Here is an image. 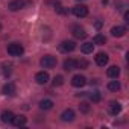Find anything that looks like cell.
I'll list each match as a JSON object with an SVG mask.
<instances>
[{"label":"cell","instance_id":"cell-19","mask_svg":"<svg viewBox=\"0 0 129 129\" xmlns=\"http://www.w3.org/2000/svg\"><path fill=\"white\" fill-rule=\"evenodd\" d=\"M81 50H82V53H93L94 44H93V43H84V44L81 46Z\"/></svg>","mask_w":129,"mask_h":129},{"label":"cell","instance_id":"cell-9","mask_svg":"<svg viewBox=\"0 0 129 129\" xmlns=\"http://www.w3.org/2000/svg\"><path fill=\"white\" fill-rule=\"evenodd\" d=\"M15 91H17V88H15V85H14L12 82L5 84V85H3V88H2V93H3L5 96H14V94H15Z\"/></svg>","mask_w":129,"mask_h":129},{"label":"cell","instance_id":"cell-12","mask_svg":"<svg viewBox=\"0 0 129 129\" xmlns=\"http://www.w3.org/2000/svg\"><path fill=\"white\" fill-rule=\"evenodd\" d=\"M126 34V27L124 26H114L111 29V35L112 37H123Z\"/></svg>","mask_w":129,"mask_h":129},{"label":"cell","instance_id":"cell-29","mask_svg":"<svg viewBox=\"0 0 129 129\" xmlns=\"http://www.w3.org/2000/svg\"><path fill=\"white\" fill-rule=\"evenodd\" d=\"M100 26H102V23H100V21H96V27H97V29H99V27H100Z\"/></svg>","mask_w":129,"mask_h":129},{"label":"cell","instance_id":"cell-23","mask_svg":"<svg viewBox=\"0 0 129 129\" xmlns=\"http://www.w3.org/2000/svg\"><path fill=\"white\" fill-rule=\"evenodd\" d=\"M53 87H61L62 84H64V76H61V75H58V76H55L53 78Z\"/></svg>","mask_w":129,"mask_h":129},{"label":"cell","instance_id":"cell-16","mask_svg":"<svg viewBox=\"0 0 129 129\" xmlns=\"http://www.w3.org/2000/svg\"><path fill=\"white\" fill-rule=\"evenodd\" d=\"M64 69H66L67 72L75 70V69H76V61H75V59H72V58L66 59V61H64Z\"/></svg>","mask_w":129,"mask_h":129},{"label":"cell","instance_id":"cell-21","mask_svg":"<svg viewBox=\"0 0 129 129\" xmlns=\"http://www.w3.org/2000/svg\"><path fill=\"white\" fill-rule=\"evenodd\" d=\"M93 43H94V44H99V46H103V44L106 43V37H105V35H100V34H97V35L94 37Z\"/></svg>","mask_w":129,"mask_h":129},{"label":"cell","instance_id":"cell-30","mask_svg":"<svg viewBox=\"0 0 129 129\" xmlns=\"http://www.w3.org/2000/svg\"><path fill=\"white\" fill-rule=\"evenodd\" d=\"M0 30H2V24H0Z\"/></svg>","mask_w":129,"mask_h":129},{"label":"cell","instance_id":"cell-31","mask_svg":"<svg viewBox=\"0 0 129 129\" xmlns=\"http://www.w3.org/2000/svg\"><path fill=\"white\" fill-rule=\"evenodd\" d=\"M78 2H84V0H78Z\"/></svg>","mask_w":129,"mask_h":129},{"label":"cell","instance_id":"cell-13","mask_svg":"<svg viewBox=\"0 0 129 129\" xmlns=\"http://www.w3.org/2000/svg\"><path fill=\"white\" fill-rule=\"evenodd\" d=\"M109 112H111L112 115H118V114L121 112V105H120L118 102H111V103H109Z\"/></svg>","mask_w":129,"mask_h":129},{"label":"cell","instance_id":"cell-25","mask_svg":"<svg viewBox=\"0 0 129 129\" xmlns=\"http://www.w3.org/2000/svg\"><path fill=\"white\" fill-rule=\"evenodd\" d=\"M2 72H3L5 76L11 75V72H12V66H11V64H3V66H2Z\"/></svg>","mask_w":129,"mask_h":129},{"label":"cell","instance_id":"cell-28","mask_svg":"<svg viewBox=\"0 0 129 129\" xmlns=\"http://www.w3.org/2000/svg\"><path fill=\"white\" fill-rule=\"evenodd\" d=\"M124 21H126V23H129V12H127V11L124 12Z\"/></svg>","mask_w":129,"mask_h":129},{"label":"cell","instance_id":"cell-27","mask_svg":"<svg viewBox=\"0 0 129 129\" xmlns=\"http://www.w3.org/2000/svg\"><path fill=\"white\" fill-rule=\"evenodd\" d=\"M55 9H56V12H59V14H66V12H67V11L64 9L61 5H56V6H55Z\"/></svg>","mask_w":129,"mask_h":129},{"label":"cell","instance_id":"cell-17","mask_svg":"<svg viewBox=\"0 0 129 129\" xmlns=\"http://www.w3.org/2000/svg\"><path fill=\"white\" fill-rule=\"evenodd\" d=\"M40 108H41L43 111H49V109L53 108V102H52L50 99H44V100L40 102Z\"/></svg>","mask_w":129,"mask_h":129},{"label":"cell","instance_id":"cell-4","mask_svg":"<svg viewBox=\"0 0 129 129\" xmlns=\"http://www.w3.org/2000/svg\"><path fill=\"white\" fill-rule=\"evenodd\" d=\"M72 11H73V14H75L76 17H79V18L88 15V8H87L85 5H76V6H73Z\"/></svg>","mask_w":129,"mask_h":129},{"label":"cell","instance_id":"cell-14","mask_svg":"<svg viewBox=\"0 0 129 129\" xmlns=\"http://www.w3.org/2000/svg\"><path fill=\"white\" fill-rule=\"evenodd\" d=\"M0 117H2V121H5V123H12V120H14L15 114H14L12 111H3Z\"/></svg>","mask_w":129,"mask_h":129},{"label":"cell","instance_id":"cell-15","mask_svg":"<svg viewBox=\"0 0 129 129\" xmlns=\"http://www.w3.org/2000/svg\"><path fill=\"white\" fill-rule=\"evenodd\" d=\"M106 75H108L109 78H112V79H117V78L120 76V69H118L117 66H111V67L108 69Z\"/></svg>","mask_w":129,"mask_h":129},{"label":"cell","instance_id":"cell-3","mask_svg":"<svg viewBox=\"0 0 129 129\" xmlns=\"http://www.w3.org/2000/svg\"><path fill=\"white\" fill-rule=\"evenodd\" d=\"M30 3H32V0H12V2L8 5V8H9L11 11H18V9L26 8V6L30 5Z\"/></svg>","mask_w":129,"mask_h":129},{"label":"cell","instance_id":"cell-2","mask_svg":"<svg viewBox=\"0 0 129 129\" xmlns=\"http://www.w3.org/2000/svg\"><path fill=\"white\" fill-rule=\"evenodd\" d=\"M40 62H41V66H43L44 69H53V67H56L58 59H56L55 56H52V55H46V56L41 58Z\"/></svg>","mask_w":129,"mask_h":129},{"label":"cell","instance_id":"cell-22","mask_svg":"<svg viewBox=\"0 0 129 129\" xmlns=\"http://www.w3.org/2000/svg\"><path fill=\"white\" fill-rule=\"evenodd\" d=\"M76 69H81V70L88 69V61H87V59H79V61H76Z\"/></svg>","mask_w":129,"mask_h":129},{"label":"cell","instance_id":"cell-8","mask_svg":"<svg viewBox=\"0 0 129 129\" xmlns=\"http://www.w3.org/2000/svg\"><path fill=\"white\" fill-rule=\"evenodd\" d=\"M108 61H109V58H108V55H106V53L100 52V53H97V55H96V64H97L99 67H105L106 64H108Z\"/></svg>","mask_w":129,"mask_h":129},{"label":"cell","instance_id":"cell-11","mask_svg":"<svg viewBox=\"0 0 129 129\" xmlns=\"http://www.w3.org/2000/svg\"><path fill=\"white\" fill-rule=\"evenodd\" d=\"M61 118H62V121H73L75 120V111L73 109H66L61 114Z\"/></svg>","mask_w":129,"mask_h":129},{"label":"cell","instance_id":"cell-18","mask_svg":"<svg viewBox=\"0 0 129 129\" xmlns=\"http://www.w3.org/2000/svg\"><path fill=\"white\" fill-rule=\"evenodd\" d=\"M26 121H27V120H26V117H24V115H15V117H14V120H12V124H15V126H18V127H20V126H24V124H26Z\"/></svg>","mask_w":129,"mask_h":129},{"label":"cell","instance_id":"cell-24","mask_svg":"<svg viewBox=\"0 0 129 129\" xmlns=\"http://www.w3.org/2000/svg\"><path fill=\"white\" fill-rule=\"evenodd\" d=\"M90 99H91V102L97 103V102H100L102 96H100V93H99V91H93V93H90Z\"/></svg>","mask_w":129,"mask_h":129},{"label":"cell","instance_id":"cell-26","mask_svg":"<svg viewBox=\"0 0 129 129\" xmlns=\"http://www.w3.org/2000/svg\"><path fill=\"white\" fill-rule=\"evenodd\" d=\"M79 109H81V112H88V111H90V105H88L87 102H82V103L79 105Z\"/></svg>","mask_w":129,"mask_h":129},{"label":"cell","instance_id":"cell-6","mask_svg":"<svg viewBox=\"0 0 129 129\" xmlns=\"http://www.w3.org/2000/svg\"><path fill=\"white\" fill-rule=\"evenodd\" d=\"M59 49H61V52H66V53L73 52L76 49V43L75 41H62L59 44Z\"/></svg>","mask_w":129,"mask_h":129},{"label":"cell","instance_id":"cell-10","mask_svg":"<svg viewBox=\"0 0 129 129\" xmlns=\"http://www.w3.org/2000/svg\"><path fill=\"white\" fill-rule=\"evenodd\" d=\"M35 81H37L40 85L47 84V82H49V73H47V72H38V73L35 75Z\"/></svg>","mask_w":129,"mask_h":129},{"label":"cell","instance_id":"cell-7","mask_svg":"<svg viewBox=\"0 0 129 129\" xmlns=\"http://www.w3.org/2000/svg\"><path fill=\"white\" fill-rule=\"evenodd\" d=\"M85 84H87V79H85L82 75H75V76L72 78V85L76 87V88H81V87H84Z\"/></svg>","mask_w":129,"mask_h":129},{"label":"cell","instance_id":"cell-20","mask_svg":"<svg viewBox=\"0 0 129 129\" xmlns=\"http://www.w3.org/2000/svg\"><path fill=\"white\" fill-rule=\"evenodd\" d=\"M120 88H121V85H120L118 81H111V82H108V90H109V91H118Z\"/></svg>","mask_w":129,"mask_h":129},{"label":"cell","instance_id":"cell-1","mask_svg":"<svg viewBox=\"0 0 129 129\" xmlns=\"http://www.w3.org/2000/svg\"><path fill=\"white\" fill-rule=\"evenodd\" d=\"M8 53L11 56H21L24 53V47L20 43H11L8 46Z\"/></svg>","mask_w":129,"mask_h":129},{"label":"cell","instance_id":"cell-5","mask_svg":"<svg viewBox=\"0 0 129 129\" xmlns=\"http://www.w3.org/2000/svg\"><path fill=\"white\" fill-rule=\"evenodd\" d=\"M72 34H73V37H75V38H79V40H84V38L87 37L85 29H84L82 26H79V24H76V26H73V27H72Z\"/></svg>","mask_w":129,"mask_h":129}]
</instances>
